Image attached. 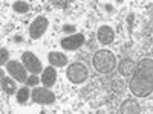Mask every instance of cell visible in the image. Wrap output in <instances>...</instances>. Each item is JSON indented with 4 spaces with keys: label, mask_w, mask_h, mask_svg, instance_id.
Masks as SVG:
<instances>
[{
    "label": "cell",
    "mask_w": 153,
    "mask_h": 114,
    "mask_svg": "<svg viewBox=\"0 0 153 114\" xmlns=\"http://www.w3.org/2000/svg\"><path fill=\"white\" fill-rule=\"evenodd\" d=\"M48 26H49V21L46 17H37L32 24L29 26V35L32 40H38L40 37L45 35V32L48 31Z\"/></svg>",
    "instance_id": "cell-5"
},
{
    "label": "cell",
    "mask_w": 153,
    "mask_h": 114,
    "mask_svg": "<svg viewBox=\"0 0 153 114\" xmlns=\"http://www.w3.org/2000/svg\"><path fill=\"white\" fill-rule=\"evenodd\" d=\"M55 81H57V70L54 69V66H49L42 73V82L45 87H52Z\"/></svg>",
    "instance_id": "cell-11"
},
{
    "label": "cell",
    "mask_w": 153,
    "mask_h": 114,
    "mask_svg": "<svg viewBox=\"0 0 153 114\" xmlns=\"http://www.w3.org/2000/svg\"><path fill=\"white\" fill-rule=\"evenodd\" d=\"M6 70L16 82H26V67L19 61H9L6 64Z\"/></svg>",
    "instance_id": "cell-6"
},
{
    "label": "cell",
    "mask_w": 153,
    "mask_h": 114,
    "mask_svg": "<svg viewBox=\"0 0 153 114\" xmlns=\"http://www.w3.org/2000/svg\"><path fill=\"white\" fill-rule=\"evenodd\" d=\"M63 31L69 32V34H74L75 32V26H72V24H65V26H63Z\"/></svg>",
    "instance_id": "cell-19"
},
{
    "label": "cell",
    "mask_w": 153,
    "mask_h": 114,
    "mask_svg": "<svg viewBox=\"0 0 153 114\" xmlns=\"http://www.w3.org/2000/svg\"><path fill=\"white\" fill-rule=\"evenodd\" d=\"M12 8H14V11L19 12V14H25V12L29 11V5L26 2H16L12 5Z\"/></svg>",
    "instance_id": "cell-16"
},
{
    "label": "cell",
    "mask_w": 153,
    "mask_h": 114,
    "mask_svg": "<svg viewBox=\"0 0 153 114\" xmlns=\"http://www.w3.org/2000/svg\"><path fill=\"white\" fill-rule=\"evenodd\" d=\"M26 84H28V85H32V87H34V85H37V84H38V78H37V75H32L29 79H26Z\"/></svg>",
    "instance_id": "cell-18"
},
{
    "label": "cell",
    "mask_w": 153,
    "mask_h": 114,
    "mask_svg": "<svg viewBox=\"0 0 153 114\" xmlns=\"http://www.w3.org/2000/svg\"><path fill=\"white\" fill-rule=\"evenodd\" d=\"M31 97L34 102L42 104V105H51L55 102V96L52 91L48 90V87L45 88H35V90L31 93Z\"/></svg>",
    "instance_id": "cell-4"
},
{
    "label": "cell",
    "mask_w": 153,
    "mask_h": 114,
    "mask_svg": "<svg viewBox=\"0 0 153 114\" xmlns=\"http://www.w3.org/2000/svg\"><path fill=\"white\" fill-rule=\"evenodd\" d=\"M97 37H98V41L101 44H112L115 40V32L110 26H101L98 29Z\"/></svg>",
    "instance_id": "cell-9"
},
{
    "label": "cell",
    "mask_w": 153,
    "mask_h": 114,
    "mask_svg": "<svg viewBox=\"0 0 153 114\" xmlns=\"http://www.w3.org/2000/svg\"><path fill=\"white\" fill-rule=\"evenodd\" d=\"M22 59H23V64H25V67H26V70H29L32 75H38L43 70L40 59H38L32 52H25L22 55Z\"/></svg>",
    "instance_id": "cell-7"
},
{
    "label": "cell",
    "mask_w": 153,
    "mask_h": 114,
    "mask_svg": "<svg viewBox=\"0 0 153 114\" xmlns=\"http://www.w3.org/2000/svg\"><path fill=\"white\" fill-rule=\"evenodd\" d=\"M117 66V58L110 50H98L94 55V67L98 73H110Z\"/></svg>",
    "instance_id": "cell-2"
},
{
    "label": "cell",
    "mask_w": 153,
    "mask_h": 114,
    "mask_svg": "<svg viewBox=\"0 0 153 114\" xmlns=\"http://www.w3.org/2000/svg\"><path fill=\"white\" fill-rule=\"evenodd\" d=\"M135 69H136V62H135L133 59H130V58L123 59V61L120 62V67H118L120 75H121V76H126V78L132 76L133 72H135Z\"/></svg>",
    "instance_id": "cell-10"
},
{
    "label": "cell",
    "mask_w": 153,
    "mask_h": 114,
    "mask_svg": "<svg viewBox=\"0 0 153 114\" xmlns=\"http://www.w3.org/2000/svg\"><path fill=\"white\" fill-rule=\"evenodd\" d=\"M0 82H2V90L6 93V94H14L16 93V82L14 79H11V78H3L0 79Z\"/></svg>",
    "instance_id": "cell-14"
},
{
    "label": "cell",
    "mask_w": 153,
    "mask_h": 114,
    "mask_svg": "<svg viewBox=\"0 0 153 114\" xmlns=\"http://www.w3.org/2000/svg\"><path fill=\"white\" fill-rule=\"evenodd\" d=\"M120 111H121L123 114H136V113L141 111V108H139V104L136 102V100L127 99V100H124V102H123Z\"/></svg>",
    "instance_id": "cell-13"
},
{
    "label": "cell",
    "mask_w": 153,
    "mask_h": 114,
    "mask_svg": "<svg viewBox=\"0 0 153 114\" xmlns=\"http://www.w3.org/2000/svg\"><path fill=\"white\" fill-rule=\"evenodd\" d=\"M130 90L138 97H147L153 93V61L146 58L136 64L132 75Z\"/></svg>",
    "instance_id": "cell-1"
},
{
    "label": "cell",
    "mask_w": 153,
    "mask_h": 114,
    "mask_svg": "<svg viewBox=\"0 0 153 114\" xmlns=\"http://www.w3.org/2000/svg\"><path fill=\"white\" fill-rule=\"evenodd\" d=\"M87 75H89L87 69H86L84 64H81V62H74V64H71L68 67V72H66L68 79L72 84H83V82H86Z\"/></svg>",
    "instance_id": "cell-3"
},
{
    "label": "cell",
    "mask_w": 153,
    "mask_h": 114,
    "mask_svg": "<svg viewBox=\"0 0 153 114\" xmlns=\"http://www.w3.org/2000/svg\"><path fill=\"white\" fill-rule=\"evenodd\" d=\"M29 96H31V91H29V88H28V87H22V88H19V90H17V94H16L19 104H26V102H28V99H29Z\"/></svg>",
    "instance_id": "cell-15"
},
{
    "label": "cell",
    "mask_w": 153,
    "mask_h": 114,
    "mask_svg": "<svg viewBox=\"0 0 153 114\" xmlns=\"http://www.w3.org/2000/svg\"><path fill=\"white\" fill-rule=\"evenodd\" d=\"M8 58H9V53H8V50L6 49H0V66H3V64H8Z\"/></svg>",
    "instance_id": "cell-17"
},
{
    "label": "cell",
    "mask_w": 153,
    "mask_h": 114,
    "mask_svg": "<svg viewBox=\"0 0 153 114\" xmlns=\"http://www.w3.org/2000/svg\"><path fill=\"white\" fill-rule=\"evenodd\" d=\"M61 47L65 50H76L84 44V35L83 34H74L71 37H66L60 41Z\"/></svg>",
    "instance_id": "cell-8"
},
{
    "label": "cell",
    "mask_w": 153,
    "mask_h": 114,
    "mask_svg": "<svg viewBox=\"0 0 153 114\" xmlns=\"http://www.w3.org/2000/svg\"><path fill=\"white\" fill-rule=\"evenodd\" d=\"M48 61L51 66H55V67H65L68 64V56L61 52H51L48 55Z\"/></svg>",
    "instance_id": "cell-12"
}]
</instances>
